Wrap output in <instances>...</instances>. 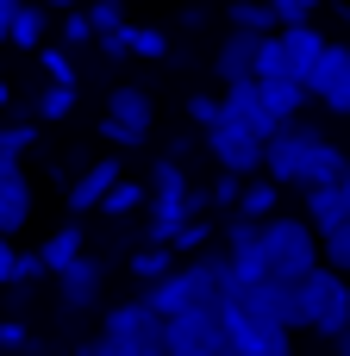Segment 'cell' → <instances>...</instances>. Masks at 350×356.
<instances>
[{"mask_svg": "<svg viewBox=\"0 0 350 356\" xmlns=\"http://www.w3.org/2000/svg\"><path fill=\"white\" fill-rule=\"evenodd\" d=\"M88 19H94V31H100V38H113V31H125V0H94V6H88Z\"/></svg>", "mask_w": 350, "mask_h": 356, "instance_id": "cell-31", "label": "cell"}, {"mask_svg": "<svg viewBox=\"0 0 350 356\" xmlns=\"http://www.w3.org/2000/svg\"><path fill=\"white\" fill-rule=\"evenodd\" d=\"M326 56V38L313 25H282L269 44H263V63H257V81H307Z\"/></svg>", "mask_w": 350, "mask_h": 356, "instance_id": "cell-3", "label": "cell"}, {"mask_svg": "<svg viewBox=\"0 0 350 356\" xmlns=\"http://www.w3.org/2000/svg\"><path fill=\"white\" fill-rule=\"evenodd\" d=\"M125 175H119V163L106 156V163H94V169H81L75 175V188H69V213H88V207H100L113 188H119Z\"/></svg>", "mask_w": 350, "mask_h": 356, "instance_id": "cell-13", "label": "cell"}, {"mask_svg": "<svg viewBox=\"0 0 350 356\" xmlns=\"http://www.w3.org/2000/svg\"><path fill=\"white\" fill-rule=\"evenodd\" d=\"M150 119H157V106H150V88H138V81H119V88L106 94L100 138H106L113 150H138V144L150 138Z\"/></svg>", "mask_w": 350, "mask_h": 356, "instance_id": "cell-5", "label": "cell"}, {"mask_svg": "<svg viewBox=\"0 0 350 356\" xmlns=\"http://www.w3.org/2000/svg\"><path fill=\"white\" fill-rule=\"evenodd\" d=\"M38 144V125H0V156H19Z\"/></svg>", "mask_w": 350, "mask_h": 356, "instance_id": "cell-33", "label": "cell"}, {"mask_svg": "<svg viewBox=\"0 0 350 356\" xmlns=\"http://www.w3.org/2000/svg\"><path fill=\"white\" fill-rule=\"evenodd\" d=\"M200 238H207V219H194V225H188V232H182V238H175V244H169V250H194V244H200Z\"/></svg>", "mask_w": 350, "mask_h": 356, "instance_id": "cell-39", "label": "cell"}, {"mask_svg": "<svg viewBox=\"0 0 350 356\" xmlns=\"http://www.w3.org/2000/svg\"><path fill=\"white\" fill-rule=\"evenodd\" d=\"M69 113H75V88L44 81V88H38V100H31V119H69Z\"/></svg>", "mask_w": 350, "mask_h": 356, "instance_id": "cell-26", "label": "cell"}, {"mask_svg": "<svg viewBox=\"0 0 350 356\" xmlns=\"http://www.w3.org/2000/svg\"><path fill=\"white\" fill-rule=\"evenodd\" d=\"M219 356H238V350H232V344H225V350H219Z\"/></svg>", "mask_w": 350, "mask_h": 356, "instance_id": "cell-45", "label": "cell"}, {"mask_svg": "<svg viewBox=\"0 0 350 356\" xmlns=\"http://www.w3.org/2000/svg\"><path fill=\"white\" fill-rule=\"evenodd\" d=\"M63 38H69V44H100V31H94L88 13H69V19H63Z\"/></svg>", "mask_w": 350, "mask_h": 356, "instance_id": "cell-36", "label": "cell"}, {"mask_svg": "<svg viewBox=\"0 0 350 356\" xmlns=\"http://www.w3.org/2000/svg\"><path fill=\"white\" fill-rule=\"evenodd\" d=\"M319 250H326V269L350 275V219L338 225V232H326V238H319Z\"/></svg>", "mask_w": 350, "mask_h": 356, "instance_id": "cell-30", "label": "cell"}, {"mask_svg": "<svg viewBox=\"0 0 350 356\" xmlns=\"http://www.w3.org/2000/svg\"><path fill=\"white\" fill-rule=\"evenodd\" d=\"M207 200H213V207H238V200H244V175H225V169H219V181L207 188Z\"/></svg>", "mask_w": 350, "mask_h": 356, "instance_id": "cell-32", "label": "cell"}, {"mask_svg": "<svg viewBox=\"0 0 350 356\" xmlns=\"http://www.w3.org/2000/svg\"><path fill=\"white\" fill-rule=\"evenodd\" d=\"M25 219H31V181H25V169H13V175H0V238H19Z\"/></svg>", "mask_w": 350, "mask_h": 356, "instance_id": "cell-15", "label": "cell"}, {"mask_svg": "<svg viewBox=\"0 0 350 356\" xmlns=\"http://www.w3.org/2000/svg\"><path fill=\"white\" fill-rule=\"evenodd\" d=\"M13 50H44V6L38 0H25L13 13Z\"/></svg>", "mask_w": 350, "mask_h": 356, "instance_id": "cell-23", "label": "cell"}, {"mask_svg": "<svg viewBox=\"0 0 350 356\" xmlns=\"http://www.w3.org/2000/svg\"><path fill=\"white\" fill-rule=\"evenodd\" d=\"M263 250H269V282H307L313 269H326L319 232L307 219H269L263 225Z\"/></svg>", "mask_w": 350, "mask_h": 356, "instance_id": "cell-2", "label": "cell"}, {"mask_svg": "<svg viewBox=\"0 0 350 356\" xmlns=\"http://www.w3.org/2000/svg\"><path fill=\"white\" fill-rule=\"evenodd\" d=\"M219 100H225V119H232V125H244V131H257L263 144L282 131V125H276V113L263 106V88H257V81H238V88H225Z\"/></svg>", "mask_w": 350, "mask_h": 356, "instance_id": "cell-12", "label": "cell"}, {"mask_svg": "<svg viewBox=\"0 0 350 356\" xmlns=\"http://www.w3.org/2000/svg\"><path fill=\"white\" fill-rule=\"evenodd\" d=\"M56 282H63V307H69V313H81V307H94V294H100L106 269H100V257H81V263H69Z\"/></svg>", "mask_w": 350, "mask_h": 356, "instance_id": "cell-14", "label": "cell"}, {"mask_svg": "<svg viewBox=\"0 0 350 356\" xmlns=\"http://www.w3.org/2000/svg\"><path fill=\"white\" fill-rule=\"evenodd\" d=\"M338 356H350V332H344V338H338Z\"/></svg>", "mask_w": 350, "mask_h": 356, "instance_id": "cell-43", "label": "cell"}, {"mask_svg": "<svg viewBox=\"0 0 350 356\" xmlns=\"http://www.w3.org/2000/svg\"><path fill=\"white\" fill-rule=\"evenodd\" d=\"M19 350H31V332L19 319H0V356H19Z\"/></svg>", "mask_w": 350, "mask_h": 356, "instance_id": "cell-35", "label": "cell"}, {"mask_svg": "<svg viewBox=\"0 0 350 356\" xmlns=\"http://www.w3.org/2000/svg\"><path fill=\"white\" fill-rule=\"evenodd\" d=\"M75 356H125V350H119L113 338H81V344H75Z\"/></svg>", "mask_w": 350, "mask_h": 356, "instance_id": "cell-38", "label": "cell"}, {"mask_svg": "<svg viewBox=\"0 0 350 356\" xmlns=\"http://www.w3.org/2000/svg\"><path fill=\"white\" fill-rule=\"evenodd\" d=\"M188 194H194V188H188L182 163H169V156H163V163L150 169V200H188Z\"/></svg>", "mask_w": 350, "mask_h": 356, "instance_id": "cell-25", "label": "cell"}, {"mask_svg": "<svg viewBox=\"0 0 350 356\" xmlns=\"http://www.w3.org/2000/svg\"><path fill=\"white\" fill-rule=\"evenodd\" d=\"M138 207H150V188H144V181H119V188L100 200L106 219H125V213H138Z\"/></svg>", "mask_w": 350, "mask_h": 356, "instance_id": "cell-27", "label": "cell"}, {"mask_svg": "<svg viewBox=\"0 0 350 356\" xmlns=\"http://www.w3.org/2000/svg\"><path fill=\"white\" fill-rule=\"evenodd\" d=\"M44 13H75V0H38Z\"/></svg>", "mask_w": 350, "mask_h": 356, "instance_id": "cell-40", "label": "cell"}, {"mask_svg": "<svg viewBox=\"0 0 350 356\" xmlns=\"http://www.w3.org/2000/svg\"><path fill=\"white\" fill-rule=\"evenodd\" d=\"M38 257H44V269H69V263H81V225H63V232H50L44 244H38Z\"/></svg>", "mask_w": 350, "mask_h": 356, "instance_id": "cell-22", "label": "cell"}, {"mask_svg": "<svg viewBox=\"0 0 350 356\" xmlns=\"http://www.w3.org/2000/svg\"><path fill=\"white\" fill-rule=\"evenodd\" d=\"M132 275H138L144 288L169 282V275H175V250H169V244H138V250H132Z\"/></svg>", "mask_w": 350, "mask_h": 356, "instance_id": "cell-21", "label": "cell"}, {"mask_svg": "<svg viewBox=\"0 0 350 356\" xmlns=\"http://www.w3.org/2000/svg\"><path fill=\"white\" fill-rule=\"evenodd\" d=\"M225 350V319L213 307L169 319V356H219Z\"/></svg>", "mask_w": 350, "mask_h": 356, "instance_id": "cell-9", "label": "cell"}, {"mask_svg": "<svg viewBox=\"0 0 350 356\" xmlns=\"http://www.w3.org/2000/svg\"><path fill=\"white\" fill-rule=\"evenodd\" d=\"M344 19H350V6H344Z\"/></svg>", "mask_w": 350, "mask_h": 356, "instance_id": "cell-46", "label": "cell"}, {"mask_svg": "<svg viewBox=\"0 0 350 356\" xmlns=\"http://www.w3.org/2000/svg\"><path fill=\"white\" fill-rule=\"evenodd\" d=\"M294 332H319V338L350 332V282L338 269H313L307 282H294Z\"/></svg>", "mask_w": 350, "mask_h": 356, "instance_id": "cell-1", "label": "cell"}, {"mask_svg": "<svg viewBox=\"0 0 350 356\" xmlns=\"http://www.w3.org/2000/svg\"><path fill=\"white\" fill-rule=\"evenodd\" d=\"M276 200H282V181H269V175H250V181H244V200H238V219H257V225H269V219H276Z\"/></svg>", "mask_w": 350, "mask_h": 356, "instance_id": "cell-19", "label": "cell"}, {"mask_svg": "<svg viewBox=\"0 0 350 356\" xmlns=\"http://www.w3.org/2000/svg\"><path fill=\"white\" fill-rule=\"evenodd\" d=\"M301 200H307V225H313L319 238H326V232H338V225H344V219H350L344 181H338V188H319V194H301Z\"/></svg>", "mask_w": 350, "mask_h": 356, "instance_id": "cell-17", "label": "cell"}, {"mask_svg": "<svg viewBox=\"0 0 350 356\" xmlns=\"http://www.w3.org/2000/svg\"><path fill=\"white\" fill-rule=\"evenodd\" d=\"M319 144H326V138H319L307 119H288V125L263 144V175H269V181H282V188H294V181H301V169H307V156H313Z\"/></svg>", "mask_w": 350, "mask_h": 356, "instance_id": "cell-7", "label": "cell"}, {"mask_svg": "<svg viewBox=\"0 0 350 356\" xmlns=\"http://www.w3.org/2000/svg\"><path fill=\"white\" fill-rule=\"evenodd\" d=\"M25 0H0V25H13V13H19Z\"/></svg>", "mask_w": 350, "mask_h": 356, "instance_id": "cell-41", "label": "cell"}, {"mask_svg": "<svg viewBox=\"0 0 350 356\" xmlns=\"http://www.w3.org/2000/svg\"><path fill=\"white\" fill-rule=\"evenodd\" d=\"M38 69H44V81H56V88H75V63H69V50H38Z\"/></svg>", "mask_w": 350, "mask_h": 356, "instance_id": "cell-28", "label": "cell"}, {"mask_svg": "<svg viewBox=\"0 0 350 356\" xmlns=\"http://www.w3.org/2000/svg\"><path fill=\"white\" fill-rule=\"evenodd\" d=\"M263 44H269V38H250V31H225V44L213 50V75H219L225 88H238V81H257Z\"/></svg>", "mask_w": 350, "mask_h": 356, "instance_id": "cell-11", "label": "cell"}, {"mask_svg": "<svg viewBox=\"0 0 350 356\" xmlns=\"http://www.w3.org/2000/svg\"><path fill=\"white\" fill-rule=\"evenodd\" d=\"M257 88H263V106L276 113V125L301 119V106H307V81H257Z\"/></svg>", "mask_w": 350, "mask_h": 356, "instance_id": "cell-20", "label": "cell"}, {"mask_svg": "<svg viewBox=\"0 0 350 356\" xmlns=\"http://www.w3.org/2000/svg\"><path fill=\"white\" fill-rule=\"evenodd\" d=\"M119 44H125V56H150V63H163V56H169V38H163L157 25H125V31H119Z\"/></svg>", "mask_w": 350, "mask_h": 356, "instance_id": "cell-24", "label": "cell"}, {"mask_svg": "<svg viewBox=\"0 0 350 356\" xmlns=\"http://www.w3.org/2000/svg\"><path fill=\"white\" fill-rule=\"evenodd\" d=\"M200 150H207L225 175H244V181H250V175H263V138H257V131H244V125H232V119H225L219 131H207V138H200Z\"/></svg>", "mask_w": 350, "mask_h": 356, "instance_id": "cell-8", "label": "cell"}, {"mask_svg": "<svg viewBox=\"0 0 350 356\" xmlns=\"http://www.w3.org/2000/svg\"><path fill=\"white\" fill-rule=\"evenodd\" d=\"M6 100H13V88H6V75H0V106H6Z\"/></svg>", "mask_w": 350, "mask_h": 356, "instance_id": "cell-42", "label": "cell"}, {"mask_svg": "<svg viewBox=\"0 0 350 356\" xmlns=\"http://www.w3.org/2000/svg\"><path fill=\"white\" fill-rule=\"evenodd\" d=\"M307 94L332 113H350V44H326L319 69L307 75Z\"/></svg>", "mask_w": 350, "mask_h": 356, "instance_id": "cell-10", "label": "cell"}, {"mask_svg": "<svg viewBox=\"0 0 350 356\" xmlns=\"http://www.w3.org/2000/svg\"><path fill=\"white\" fill-rule=\"evenodd\" d=\"M344 200H350V169H344Z\"/></svg>", "mask_w": 350, "mask_h": 356, "instance_id": "cell-44", "label": "cell"}, {"mask_svg": "<svg viewBox=\"0 0 350 356\" xmlns=\"http://www.w3.org/2000/svg\"><path fill=\"white\" fill-rule=\"evenodd\" d=\"M100 338H113L125 356H169V319L150 313L144 300H119V307H106Z\"/></svg>", "mask_w": 350, "mask_h": 356, "instance_id": "cell-4", "label": "cell"}, {"mask_svg": "<svg viewBox=\"0 0 350 356\" xmlns=\"http://www.w3.org/2000/svg\"><path fill=\"white\" fill-rule=\"evenodd\" d=\"M219 319H225V344L238 356H294V344H288L294 332L276 325V319H263V313H250L244 300H232Z\"/></svg>", "mask_w": 350, "mask_h": 356, "instance_id": "cell-6", "label": "cell"}, {"mask_svg": "<svg viewBox=\"0 0 350 356\" xmlns=\"http://www.w3.org/2000/svg\"><path fill=\"white\" fill-rule=\"evenodd\" d=\"M269 6L282 25H313V13H319V0H269Z\"/></svg>", "mask_w": 350, "mask_h": 356, "instance_id": "cell-34", "label": "cell"}, {"mask_svg": "<svg viewBox=\"0 0 350 356\" xmlns=\"http://www.w3.org/2000/svg\"><path fill=\"white\" fill-rule=\"evenodd\" d=\"M225 19H232V31H250V38H276L282 31V19H276L269 0H232Z\"/></svg>", "mask_w": 350, "mask_h": 356, "instance_id": "cell-18", "label": "cell"}, {"mask_svg": "<svg viewBox=\"0 0 350 356\" xmlns=\"http://www.w3.org/2000/svg\"><path fill=\"white\" fill-rule=\"evenodd\" d=\"M188 119H194L200 131H219V125H225V100H213V94H188Z\"/></svg>", "mask_w": 350, "mask_h": 356, "instance_id": "cell-29", "label": "cell"}, {"mask_svg": "<svg viewBox=\"0 0 350 356\" xmlns=\"http://www.w3.org/2000/svg\"><path fill=\"white\" fill-rule=\"evenodd\" d=\"M344 169H350V156H344V150H338V144H319V150L307 156V169H301V181H294V188H301V194L338 188V181H344Z\"/></svg>", "mask_w": 350, "mask_h": 356, "instance_id": "cell-16", "label": "cell"}, {"mask_svg": "<svg viewBox=\"0 0 350 356\" xmlns=\"http://www.w3.org/2000/svg\"><path fill=\"white\" fill-rule=\"evenodd\" d=\"M19 263H25V250H13V238H0V288L19 282Z\"/></svg>", "mask_w": 350, "mask_h": 356, "instance_id": "cell-37", "label": "cell"}]
</instances>
